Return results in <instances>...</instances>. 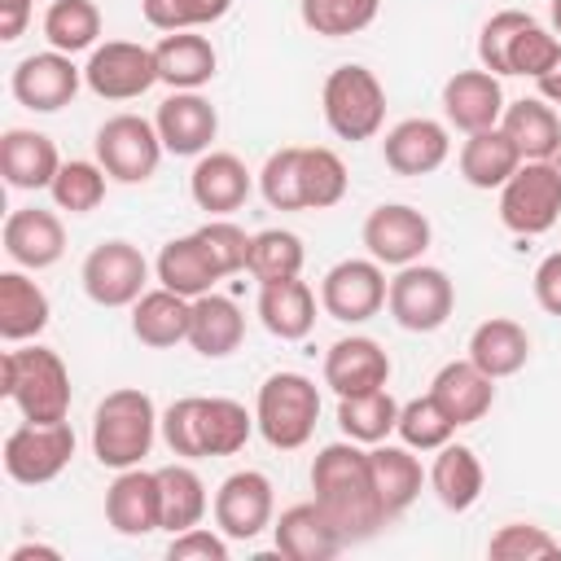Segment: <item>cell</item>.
Segmentation results:
<instances>
[{"label": "cell", "mask_w": 561, "mask_h": 561, "mask_svg": "<svg viewBox=\"0 0 561 561\" xmlns=\"http://www.w3.org/2000/svg\"><path fill=\"white\" fill-rule=\"evenodd\" d=\"M311 491H316L311 500L329 513V522L337 526L346 548L381 535V526L390 522V513L381 508V495L373 486L368 447L355 438L320 447V456L311 460Z\"/></svg>", "instance_id": "6da1fadb"}, {"label": "cell", "mask_w": 561, "mask_h": 561, "mask_svg": "<svg viewBox=\"0 0 561 561\" xmlns=\"http://www.w3.org/2000/svg\"><path fill=\"white\" fill-rule=\"evenodd\" d=\"M158 430H162V416L153 399L136 386H118L92 412V456L114 473L131 469L149 456Z\"/></svg>", "instance_id": "7a4b0ae2"}, {"label": "cell", "mask_w": 561, "mask_h": 561, "mask_svg": "<svg viewBox=\"0 0 561 561\" xmlns=\"http://www.w3.org/2000/svg\"><path fill=\"white\" fill-rule=\"evenodd\" d=\"M0 394L22 412V421H66L70 368L48 346L4 351L0 355Z\"/></svg>", "instance_id": "3957f363"}, {"label": "cell", "mask_w": 561, "mask_h": 561, "mask_svg": "<svg viewBox=\"0 0 561 561\" xmlns=\"http://www.w3.org/2000/svg\"><path fill=\"white\" fill-rule=\"evenodd\" d=\"M320 421V390L302 373H272L254 399V425L276 451H298L311 443Z\"/></svg>", "instance_id": "277c9868"}, {"label": "cell", "mask_w": 561, "mask_h": 561, "mask_svg": "<svg viewBox=\"0 0 561 561\" xmlns=\"http://www.w3.org/2000/svg\"><path fill=\"white\" fill-rule=\"evenodd\" d=\"M320 110L337 140H351V145L373 140L386 123V88L368 66L346 61V66L329 70V79L320 88Z\"/></svg>", "instance_id": "5b68a950"}, {"label": "cell", "mask_w": 561, "mask_h": 561, "mask_svg": "<svg viewBox=\"0 0 561 561\" xmlns=\"http://www.w3.org/2000/svg\"><path fill=\"white\" fill-rule=\"evenodd\" d=\"M386 307H390V316H394L399 329H408V333H434L456 311V285H451V276L443 267L408 263V267L394 272L390 289H386Z\"/></svg>", "instance_id": "8992f818"}, {"label": "cell", "mask_w": 561, "mask_h": 561, "mask_svg": "<svg viewBox=\"0 0 561 561\" xmlns=\"http://www.w3.org/2000/svg\"><path fill=\"white\" fill-rule=\"evenodd\" d=\"M70 460H75L70 421H22L4 438V473L22 486H44L61 478Z\"/></svg>", "instance_id": "52a82bcc"}, {"label": "cell", "mask_w": 561, "mask_h": 561, "mask_svg": "<svg viewBox=\"0 0 561 561\" xmlns=\"http://www.w3.org/2000/svg\"><path fill=\"white\" fill-rule=\"evenodd\" d=\"M500 224L517 237H543L561 224V175L548 162H522L500 188Z\"/></svg>", "instance_id": "ba28073f"}, {"label": "cell", "mask_w": 561, "mask_h": 561, "mask_svg": "<svg viewBox=\"0 0 561 561\" xmlns=\"http://www.w3.org/2000/svg\"><path fill=\"white\" fill-rule=\"evenodd\" d=\"M96 162L105 167L110 180L118 184H145L153 180L158 162H162V136L149 118L140 114H114L96 127Z\"/></svg>", "instance_id": "9c48e42d"}, {"label": "cell", "mask_w": 561, "mask_h": 561, "mask_svg": "<svg viewBox=\"0 0 561 561\" xmlns=\"http://www.w3.org/2000/svg\"><path fill=\"white\" fill-rule=\"evenodd\" d=\"M79 280L96 307H131L149 285V259L140 254V245L110 237V241L88 250Z\"/></svg>", "instance_id": "30bf717a"}, {"label": "cell", "mask_w": 561, "mask_h": 561, "mask_svg": "<svg viewBox=\"0 0 561 561\" xmlns=\"http://www.w3.org/2000/svg\"><path fill=\"white\" fill-rule=\"evenodd\" d=\"M83 83L101 101H136L158 83V61L153 48L131 44V39H105L88 53Z\"/></svg>", "instance_id": "8fae6325"}, {"label": "cell", "mask_w": 561, "mask_h": 561, "mask_svg": "<svg viewBox=\"0 0 561 561\" xmlns=\"http://www.w3.org/2000/svg\"><path fill=\"white\" fill-rule=\"evenodd\" d=\"M210 513H215V526L237 539V543H250L259 539L272 522H276V495H272V478L259 473V469H237L219 482L215 500H210Z\"/></svg>", "instance_id": "7c38bea8"}, {"label": "cell", "mask_w": 561, "mask_h": 561, "mask_svg": "<svg viewBox=\"0 0 561 561\" xmlns=\"http://www.w3.org/2000/svg\"><path fill=\"white\" fill-rule=\"evenodd\" d=\"M386 289H390V280L373 254L342 259L320 280V307H324V316H333L342 324H364L386 307Z\"/></svg>", "instance_id": "4fadbf2b"}, {"label": "cell", "mask_w": 561, "mask_h": 561, "mask_svg": "<svg viewBox=\"0 0 561 561\" xmlns=\"http://www.w3.org/2000/svg\"><path fill=\"white\" fill-rule=\"evenodd\" d=\"M364 245L368 254L381 263V267H408V263H421V254L430 250V219L408 206V202H381L377 210H368L364 219Z\"/></svg>", "instance_id": "5bb4252c"}, {"label": "cell", "mask_w": 561, "mask_h": 561, "mask_svg": "<svg viewBox=\"0 0 561 561\" xmlns=\"http://www.w3.org/2000/svg\"><path fill=\"white\" fill-rule=\"evenodd\" d=\"M79 83H83V70L75 66L70 53H57V48L22 57L9 79L18 105H26L35 114H57L61 105H70L79 96Z\"/></svg>", "instance_id": "9a60e30c"}, {"label": "cell", "mask_w": 561, "mask_h": 561, "mask_svg": "<svg viewBox=\"0 0 561 561\" xmlns=\"http://www.w3.org/2000/svg\"><path fill=\"white\" fill-rule=\"evenodd\" d=\"M105 522L127 535H153L162 530V491H158V469H118V478L105 486Z\"/></svg>", "instance_id": "2e32d148"}, {"label": "cell", "mask_w": 561, "mask_h": 561, "mask_svg": "<svg viewBox=\"0 0 561 561\" xmlns=\"http://www.w3.org/2000/svg\"><path fill=\"white\" fill-rule=\"evenodd\" d=\"M504 88H500V75L491 70H456L447 83H443V118L473 136V131H486V127H500L504 118Z\"/></svg>", "instance_id": "e0dca14e"}, {"label": "cell", "mask_w": 561, "mask_h": 561, "mask_svg": "<svg viewBox=\"0 0 561 561\" xmlns=\"http://www.w3.org/2000/svg\"><path fill=\"white\" fill-rule=\"evenodd\" d=\"M153 127L162 136V149L175 158H202L210 149V140L219 136V114L202 92H171L158 114Z\"/></svg>", "instance_id": "ac0fdd59"}, {"label": "cell", "mask_w": 561, "mask_h": 561, "mask_svg": "<svg viewBox=\"0 0 561 561\" xmlns=\"http://www.w3.org/2000/svg\"><path fill=\"white\" fill-rule=\"evenodd\" d=\"M386 381H390V355L381 351V342H373L364 333H351V337H337L324 351V386L337 399L381 390Z\"/></svg>", "instance_id": "d6986e66"}, {"label": "cell", "mask_w": 561, "mask_h": 561, "mask_svg": "<svg viewBox=\"0 0 561 561\" xmlns=\"http://www.w3.org/2000/svg\"><path fill=\"white\" fill-rule=\"evenodd\" d=\"M272 539H276V552L285 561H329L346 548V539L337 535V526L329 522V513L316 500L289 504L272 522Z\"/></svg>", "instance_id": "ffe728a7"}, {"label": "cell", "mask_w": 561, "mask_h": 561, "mask_svg": "<svg viewBox=\"0 0 561 561\" xmlns=\"http://www.w3.org/2000/svg\"><path fill=\"white\" fill-rule=\"evenodd\" d=\"M4 254L26 267V272H44L66 254V228L53 210L44 206H18L4 219Z\"/></svg>", "instance_id": "44dd1931"}, {"label": "cell", "mask_w": 561, "mask_h": 561, "mask_svg": "<svg viewBox=\"0 0 561 561\" xmlns=\"http://www.w3.org/2000/svg\"><path fill=\"white\" fill-rule=\"evenodd\" d=\"M447 153H451V136L438 118H403L381 140V158L394 175H430L447 162Z\"/></svg>", "instance_id": "7402d4cb"}, {"label": "cell", "mask_w": 561, "mask_h": 561, "mask_svg": "<svg viewBox=\"0 0 561 561\" xmlns=\"http://www.w3.org/2000/svg\"><path fill=\"white\" fill-rule=\"evenodd\" d=\"M188 193L197 202V210L206 215H232L245 206L250 197V171L237 153L228 149H206L197 162H193V175H188Z\"/></svg>", "instance_id": "603a6c76"}, {"label": "cell", "mask_w": 561, "mask_h": 561, "mask_svg": "<svg viewBox=\"0 0 561 561\" xmlns=\"http://www.w3.org/2000/svg\"><path fill=\"white\" fill-rule=\"evenodd\" d=\"M430 394H434V403L451 416V425L460 430V425H473V421H482V416L491 412V403H495V377H486V373L465 355V359H451V364H443V368L434 373Z\"/></svg>", "instance_id": "cb8c5ba5"}, {"label": "cell", "mask_w": 561, "mask_h": 561, "mask_svg": "<svg viewBox=\"0 0 561 561\" xmlns=\"http://www.w3.org/2000/svg\"><path fill=\"white\" fill-rule=\"evenodd\" d=\"M153 61H158V83H171L175 92H202L219 70L215 44L197 31H167L153 44Z\"/></svg>", "instance_id": "d4e9b609"}, {"label": "cell", "mask_w": 561, "mask_h": 561, "mask_svg": "<svg viewBox=\"0 0 561 561\" xmlns=\"http://www.w3.org/2000/svg\"><path fill=\"white\" fill-rule=\"evenodd\" d=\"M0 171L9 188H48L61 171L57 145L35 127H9L0 136Z\"/></svg>", "instance_id": "484cf974"}, {"label": "cell", "mask_w": 561, "mask_h": 561, "mask_svg": "<svg viewBox=\"0 0 561 561\" xmlns=\"http://www.w3.org/2000/svg\"><path fill=\"white\" fill-rule=\"evenodd\" d=\"M368 469H373V486H377L381 508L390 513V522L416 504V495L430 478L408 443H373L368 447Z\"/></svg>", "instance_id": "4316f807"}, {"label": "cell", "mask_w": 561, "mask_h": 561, "mask_svg": "<svg viewBox=\"0 0 561 561\" xmlns=\"http://www.w3.org/2000/svg\"><path fill=\"white\" fill-rule=\"evenodd\" d=\"M188 320H193V298H184L167 285L145 289L131 302V333H136V342H145L153 351L188 342Z\"/></svg>", "instance_id": "83f0119b"}, {"label": "cell", "mask_w": 561, "mask_h": 561, "mask_svg": "<svg viewBox=\"0 0 561 561\" xmlns=\"http://www.w3.org/2000/svg\"><path fill=\"white\" fill-rule=\"evenodd\" d=\"M259 320L280 342H302L316 329V294L302 276L259 285Z\"/></svg>", "instance_id": "f1b7e54d"}, {"label": "cell", "mask_w": 561, "mask_h": 561, "mask_svg": "<svg viewBox=\"0 0 561 561\" xmlns=\"http://www.w3.org/2000/svg\"><path fill=\"white\" fill-rule=\"evenodd\" d=\"M430 486H434V495H438L443 508L469 513L482 500V486H486V473H482L478 451L465 447V443H443L434 451V465H430Z\"/></svg>", "instance_id": "f546056e"}, {"label": "cell", "mask_w": 561, "mask_h": 561, "mask_svg": "<svg viewBox=\"0 0 561 561\" xmlns=\"http://www.w3.org/2000/svg\"><path fill=\"white\" fill-rule=\"evenodd\" d=\"M48 316H53L48 294H44L22 267L0 272V337H4V342L18 346V342L39 337V333L48 329Z\"/></svg>", "instance_id": "4dcf8cb0"}, {"label": "cell", "mask_w": 561, "mask_h": 561, "mask_svg": "<svg viewBox=\"0 0 561 561\" xmlns=\"http://www.w3.org/2000/svg\"><path fill=\"white\" fill-rule=\"evenodd\" d=\"M245 337V316L232 298L224 294H202L193 298V320H188V346L202 355V359H224L241 346Z\"/></svg>", "instance_id": "1f68e13d"}, {"label": "cell", "mask_w": 561, "mask_h": 561, "mask_svg": "<svg viewBox=\"0 0 561 561\" xmlns=\"http://www.w3.org/2000/svg\"><path fill=\"white\" fill-rule=\"evenodd\" d=\"M153 276H158V285H167V289H175L184 298H202V294L215 289V280H224L219 267L210 263L206 245L197 241V232L171 237L153 259Z\"/></svg>", "instance_id": "d6a6232c"}, {"label": "cell", "mask_w": 561, "mask_h": 561, "mask_svg": "<svg viewBox=\"0 0 561 561\" xmlns=\"http://www.w3.org/2000/svg\"><path fill=\"white\" fill-rule=\"evenodd\" d=\"M469 359L486 377H495V381L500 377H513L530 359V333L517 320H508V316H491V320H482L469 333Z\"/></svg>", "instance_id": "836d02e7"}, {"label": "cell", "mask_w": 561, "mask_h": 561, "mask_svg": "<svg viewBox=\"0 0 561 561\" xmlns=\"http://www.w3.org/2000/svg\"><path fill=\"white\" fill-rule=\"evenodd\" d=\"M500 127H504L508 140L517 145L522 162H548L552 149L561 145V118H557V105H548L543 96L508 101Z\"/></svg>", "instance_id": "e575fe53"}, {"label": "cell", "mask_w": 561, "mask_h": 561, "mask_svg": "<svg viewBox=\"0 0 561 561\" xmlns=\"http://www.w3.org/2000/svg\"><path fill=\"white\" fill-rule=\"evenodd\" d=\"M456 162H460L465 184H473V188H504V180L522 167V153H517V145L508 140L504 127H486V131L465 136Z\"/></svg>", "instance_id": "d590c367"}, {"label": "cell", "mask_w": 561, "mask_h": 561, "mask_svg": "<svg viewBox=\"0 0 561 561\" xmlns=\"http://www.w3.org/2000/svg\"><path fill=\"white\" fill-rule=\"evenodd\" d=\"M158 491H162V530L180 535L188 526H202L210 500H206V482L197 478L193 465L175 460L158 469Z\"/></svg>", "instance_id": "8d00e7d4"}, {"label": "cell", "mask_w": 561, "mask_h": 561, "mask_svg": "<svg viewBox=\"0 0 561 561\" xmlns=\"http://www.w3.org/2000/svg\"><path fill=\"white\" fill-rule=\"evenodd\" d=\"M337 425L346 438L373 447V443H386L399 425V403L394 394L381 386V390H364V394H346L337 399Z\"/></svg>", "instance_id": "74e56055"}, {"label": "cell", "mask_w": 561, "mask_h": 561, "mask_svg": "<svg viewBox=\"0 0 561 561\" xmlns=\"http://www.w3.org/2000/svg\"><path fill=\"white\" fill-rule=\"evenodd\" d=\"M197 430H202V456H237L259 425H254V412H245V403L215 394V399H202Z\"/></svg>", "instance_id": "f35d334b"}, {"label": "cell", "mask_w": 561, "mask_h": 561, "mask_svg": "<svg viewBox=\"0 0 561 561\" xmlns=\"http://www.w3.org/2000/svg\"><path fill=\"white\" fill-rule=\"evenodd\" d=\"M101 35V9L92 0H53L44 13V39L57 53H92Z\"/></svg>", "instance_id": "ab89813d"}, {"label": "cell", "mask_w": 561, "mask_h": 561, "mask_svg": "<svg viewBox=\"0 0 561 561\" xmlns=\"http://www.w3.org/2000/svg\"><path fill=\"white\" fill-rule=\"evenodd\" d=\"M302 259H307V250H302V237H298V232H289V228H263V232H254V241H250V263H245V272H250L259 285H267V280H289V276H302Z\"/></svg>", "instance_id": "60d3db41"}, {"label": "cell", "mask_w": 561, "mask_h": 561, "mask_svg": "<svg viewBox=\"0 0 561 561\" xmlns=\"http://www.w3.org/2000/svg\"><path fill=\"white\" fill-rule=\"evenodd\" d=\"M377 13H381V0H298L302 26L324 39L359 35L377 22Z\"/></svg>", "instance_id": "b9f144b4"}, {"label": "cell", "mask_w": 561, "mask_h": 561, "mask_svg": "<svg viewBox=\"0 0 561 561\" xmlns=\"http://www.w3.org/2000/svg\"><path fill=\"white\" fill-rule=\"evenodd\" d=\"M105 167L101 162H88V158H70L61 162V171L53 175L48 193H53V206L57 210H70V215H92L101 202H105Z\"/></svg>", "instance_id": "7bdbcfd3"}, {"label": "cell", "mask_w": 561, "mask_h": 561, "mask_svg": "<svg viewBox=\"0 0 561 561\" xmlns=\"http://www.w3.org/2000/svg\"><path fill=\"white\" fill-rule=\"evenodd\" d=\"M346 197V162L329 145H302V206L329 210Z\"/></svg>", "instance_id": "ee69618b"}, {"label": "cell", "mask_w": 561, "mask_h": 561, "mask_svg": "<svg viewBox=\"0 0 561 561\" xmlns=\"http://www.w3.org/2000/svg\"><path fill=\"white\" fill-rule=\"evenodd\" d=\"M259 193L272 210H307L302 206V145H285L267 153L259 171Z\"/></svg>", "instance_id": "f6af8a7d"}, {"label": "cell", "mask_w": 561, "mask_h": 561, "mask_svg": "<svg viewBox=\"0 0 561 561\" xmlns=\"http://www.w3.org/2000/svg\"><path fill=\"white\" fill-rule=\"evenodd\" d=\"M394 434H399L412 451H438L443 443H451L456 425H451V416L434 403V394H421V399L399 403V425H394Z\"/></svg>", "instance_id": "bcb514c9"}, {"label": "cell", "mask_w": 561, "mask_h": 561, "mask_svg": "<svg viewBox=\"0 0 561 561\" xmlns=\"http://www.w3.org/2000/svg\"><path fill=\"white\" fill-rule=\"evenodd\" d=\"M232 0H140V13L153 31H197L219 22Z\"/></svg>", "instance_id": "7dc6e473"}, {"label": "cell", "mask_w": 561, "mask_h": 561, "mask_svg": "<svg viewBox=\"0 0 561 561\" xmlns=\"http://www.w3.org/2000/svg\"><path fill=\"white\" fill-rule=\"evenodd\" d=\"M486 557H495V561H543V557H561V543L535 522H504L491 535Z\"/></svg>", "instance_id": "c3c4849f"}, {"label": "cell", "mask_w": 561, "mask_h": 561, "mask_svg": "<svg viewBox=\"0 0 561 561\" xmlns=\"http://www.w3.org/2000/svg\"><path fill=\"white\" fill-rule=\"evenodd\" d=\"M197 241L206 245V254H210V263L219 267V276H232V272H245V263H250V241L254 237H245V228L241 224H232L228 215H210L202 228H197Z\"/></svg>", "instance_id": "681fc988"}, {"label": "cell", "mask_w": 561, "mask_h": 561, "mask_svg": "<svg viewBox=\"0 0 561 561\" xmlns=\"http://www.w3.org/2000/svg\"><path fill=\"white\" fill-rule=\"evenodd\" d=\"M526 22H530L526 9H500V13H491L482 22V31H478V61H482V70L508 75V48H513V39H517V31Z\"/></svg>", "instance_id": "f907efd6"}, {"label": "cell", "mask_w": 561, "mask_h": 561, "mask_svg": "<svg viewBox=\"0 0 561 561\" xmlns=\"http://www.w3.org/2000/svg\"><path fill=\"white\" fill-rule=\"evenodd\" d=\"M557 53H561V39H557V31H548V26H539L535 18L517 31V39H513V48H508V75H526V79H539L552 61H557Z\"/></svg>", "instance_id": "816d5d0a"}, {"label": "cell", "mask_w": 561, "mask_h": 561, "mask_svg": "<svg viewBox=\"0 0 561 561\" xmlns=\"http://www.w3.org/2000/svg\"><path fill=\"white\" fill-rule=\"evenodd\" d=\"M202 394H184L162 412V443L180 460H202V430H197Z\"/></svg>", "instance_id": "f5cc1de1"}, {"label": "cell", "mask_w": 561, "mask_h": 561, "mask_svg": "<svg viewBox=\"0 0 561 561\" xmlns=\"http://www.w3.org/2000/svg\"><path fill=\"white\" fill-rule=\"evenodd\" d=\"M171 561H228V535L215 526H188L180 535H171L167 543Z\"/></svg>", "instance_id": "db71d44e"}, {"label": "cell", "mask_w": 561, "mask_h": 561, "mask_svg": "<svg viewBox=\"0 0 561 561\" xmlns=\"http://www.w3.org/2000/svg\"><path fill=\"white\" fill-rule=\"evenodd\" d=\"M535 302L548 316H561V250H552L539 267H535Z\"/></svg>", "instance_id": "11a10c76"}, {"label": "cell", "mask_w": 561, "mask_h": 561, "mask_svg": "<svg viewBox=\"0 0 561 561\" xmlns=\"http://www.w3.org/2000/svg\"><path fill=\"white\" fill-rule=\"evenodd\" d=\"M31 22V0H0V39H18Z\"/></svg>", "instance_id": "9f6ffc18"}, {"label": "cell", "mask_w": 561, "mask_h": 561, "mask_svg": "<svg viewBox=\"0 0 561 561\" xmlns=\"http://www.w3.org/2000/svg\"><path fill=\"white\" fill-rule=\"evenodd\" d=\"M535 88H539V96H543L548 105H561V53H557V61L535 79Z\"/></svg>", "instance_id": "6f0895ef"}, {"label": "cell", "mask_w": 561, "mask_h": 561, "mask_svg": "<svg viewBox=\"0 0 561 561\" xmlns=\"http://www.w3.org/2000/svg\"><path fill=\"white\" fill-rule=\"evenodd\" d=\"M9 561H61V552L48 548V543H18V548L9 552Z\"/></svg>", "instance_id": "680465c9"}, {"label": "cell", "mask_w": 561, "mask_h": 561, "mask_svg": "<svg viewBox=\"0 0 561 561\" xmlns=\"http://www.w3.org/2000/svg\"><path fill=\"white\" fill-rule=\"evenodd\" d=\"M552 31L561 35V0H552Z\"/></svg>", "instance_id": "91938a15"}, {"label": "cell", "mask_w": 561, "mask_h": 561, "mask_svg": "<svg viewBox=\"0 0 561 561\" xmlns=\"http://www.w3.org/2000/svg\"><path fill=\"white\" fill-rule=\"evenodd\" d=\"M548 167H552V171H557V175H561V145H557V149H552V158H548Z\"/></svg>", "instance_id": "94428289"}]
</instances>
